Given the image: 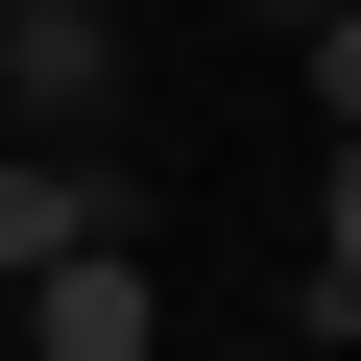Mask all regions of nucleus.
<instances>
[{
  "label": "nucleus",
  "instance_id": "nucleus-5",
  "mask_svg": "<svg viewBox=\"0 0 361 361\" xmlns=\"http://www.w3.org/2000/svg\"><path fill=\"white\" fill-rule=\"evenodd\" d=\"M289 49H313V121H361V0H313Z\"/></svg>",
  "mask_w": 361,
  "mask_h": 361
},
{
  "label": "nucleus",
  "instance_id": "nucleus-4",
  "mask_svg": "<svg viewBox=\"0 0 361 361\" xmlns=\"http://www.w3.org/2000/svg\"><path fill=\"white\" fill-rule=\"evenodd\" d=\"M289 313L361 337V121H337V169H313V265H289Z\"/></svg>",
  "mask_w": 361,
  "mask_h": 361
},
{
  "label": "nucleus",
  "instance_id": "nucleus-3",
  "mask_svg": "<svg viewBox=\"0 0 361 361\" xmlns=\"http://www.w3.org/2000/svg\"><path fill=\"white\" fill-rule=\"evenodd\" d=\"M49 241H121V169H97V145H25V121H0V289H25Z\"/></svg>",
  "mask_w": 361,
  "mask_h": 361
},
{
  "label": "nucleus",
  "instance_id": "nucleus-6",
  "mask_svg": "<svg viewBox=\"0 0 361 361\" xmlns=\"http://www.w3.org/2000/svg\"><path fill=\"white\" fill-rule=\"evenodd\" d=\"M265 25H313V0H265Z\"/></svg>",
  "mask_w": 361,
  "mask_h": 361
},
{
  "label": "nucleus",
  "instance_id": "nucleus-2",
  "mask_svg": "<svg viewBox=\"0 0 361 361\" xmlns=\"http://www.w3.org/2000/svg\"><path fill=\"white\" fill-rule=\"evenodd\" d=\"M25 337H49V361H169V289H145L121 241H49V265H25Z\"/></svg>",
  "mask_w": 361,
  "mask_h": 361
},
{
  "label": "nucleus",
  "instance_id": "nucleus-1",
  "mask_svg": "<svg viewBox=\"0 0 361 361\" xmlns=\"http://www.w3.org/2000/svg\"><path fill=\"white\" fill-rule=\"evenodd\" d=\"M0 121L25 145H97L121 121V0H0Z\"/></svg>",
  "mask_w": 361,
  "mask_h": 361
}]
</instances>
